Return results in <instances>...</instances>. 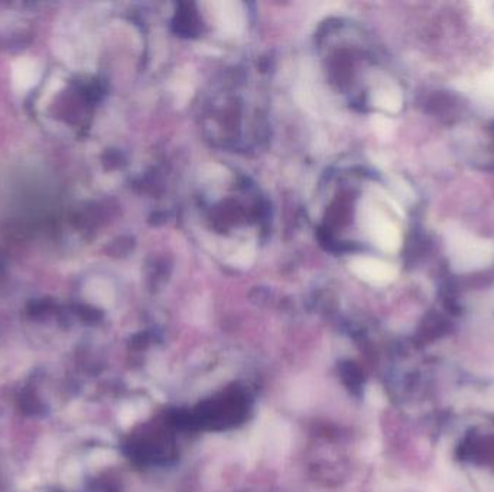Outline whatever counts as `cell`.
<instances>
[{
    "label": "cell",
    "instance_id": "1",
    "mask_svg": "<svg viewBox=\"0 0 494 492\" xmlns=\"http://www.w3.org/2000/svg\"><path fill=\"white\" fill-rule=\"evenodd\" d=\"M448 245L453 267L458 271L484 267L494 257V247L490 241L475 238L464 232L451 233Z\"/></svg>",
    "mask_w": 494,
    "mask_h": 492
},
{
    "label": "cell",
    "instance_id": "2",
    "mask_svg": "<svg viewBox=\"0 0 494 492\" xmlns=\"http://www.w3.org/2000/svg\"><path fill=\"white\" fill-rule=\"evenodd\" d=\"M364 227L372 241L383 252L393 253L400 247V233L383 212L375 208L364 211Z\"/></svg>",
    "mask_w": 494,
    "mask_h": 492
},
{
    "label": "cell",
    "instance_id": "3",
    "mask_svg": "<svg viewBox=\"0 0 494 492\" xmlns=\"http://www.w3.org/2000/svg\"><path fill=\"white\" fill-rule=\"evenodd\" d=\"M350 270L364 282L388 285L396 278V269L383 260L373 257H356L350 261Z\"/></svg>",
    "mask_w": 494,
    "mask_h": 492
},
{
    "label": "cell",
    "instance_id": "4",
    "mask_svg": "<svg viewBox=\"0 0 494 492\" xmlns=\"http://www.w3.org/2000/svg\"><path fill=\"white\" fill-rule=\"evenodd\" d=\"M213 8H214V19L223 32L228 35H237L241 32L246 23V14L240 3L219 2V3H213Z\"/></svg>",
    "mask_w": 494,
    "mask_h": 492
},
{
    "label": "cell",
    "instance_id": "5",
    "mask_svg": "<svg viewBox=\"0 0 494 492\" xmlns=\"http://www.w3.org/2000/svg\"><path fill=\"white\" fill-rule=\"evenodd\" d=\"M41 79V67L37 59L32 58H19L12 67V84L17 91L25 93Z\"/></svg>",
    "mask_w": 494,
    "mask_h": 492
},
{
    "label": "cell",
    "instance_id": "6",
    "mask_svg": "<svg viewBox=\"0 0 494 492\" xmlns=\"http://www.w3.org/2000/svg\"><path fill=\"white\" fill-rule=\"evenodd\" d=\"M373 103L384 112L396 113L402 107V94L395 87H383L373 93Z\"/></svg>",
    "mask_w": 494,
    "mask_h": 492
},
{
    "label": "cell",
    "instance_id": "7",
    "mask_svg": "<svg viewBox=\"0 0 494 492\" xmlns=\"http://www.w3.org/2000/svg\"><path fill=\"white\" fill-rule=\"evenodd\" d=\"M478 90L480 93L494 101V70L488 74H486L483 79L478 81Z\"/></svg>",
    "mask_w": 494,
    "mask_h": 492
},
{
    "label": "cell",
    "instance_id": "8",
    "mask_svg": "<svg viewBox=\"0 0 494 492\" xmlns=\"http://www.w3.org/2000/svg\"><path fill=\"white\" fill-rule=\"evenodd\" d=\"M253 257H255V250H253V247H247V245H244V247H241L240 252L236 254L235 265H239V266H247V265H250Z\"/></svg>",
    "mask_w": 494,
    "mask_h": 492
},
{
    "label": "cell",
    "instance_id": "9",
    "mask_svg": "<svg viewBox=\"0 0 494 492\" xmlns=\"http://www.w3.org/2000/svg\"><path fill=\"white\" fill-rule=\"evenodd\" d=\"M375 127L379 134L388 136L392 132V123H391V120L384 119V117H377L375 121Z\"/></svg>",
    "mask_w": 494,
    "mask_h": 492
}]
</instances>
